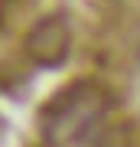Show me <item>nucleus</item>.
<instances>
[{"label":"nucleus","mask_w":140,"mask_h":147,"mask_svg":"<svg viewBox=\"0 0 140 147\" xmlns=\"http://www.w3.org/2000/svg\"><path fill=\"white\" fill-rule=\"evenodd\" d=\"M68 42H72V33H68L65 16L49 13L42 20H36L33 30L26 33V56L39 65H56L65 59Z\"/></svg>","instance_id":"1"}]
</instances>
